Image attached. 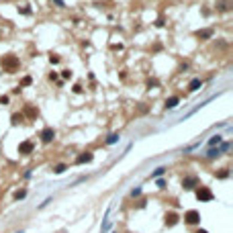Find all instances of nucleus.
<instances>
[{"instance_id":"14","label":"nucleus","mask_w":233,"mask_h":233,"mask_svg":"<svg viewBox=\"0 0 233 233\" xmlns=\"http://www.w3.org/2000/svg\"><path fill=\"white\" fill-rule=\"evenodd\" d=\"M21 121H23V115H19V113H16V115H12V125H19Z\"/></svg>"},{"instance_id":"3","label":"nucleus","mask_w":233,"mask_h":233,"mask_svg":"<svg viewBox=\"0 0 233 233\" xmlns=\"http://www.w3.org/2000/svg\"><path fill=\"white\" fill-rule=\"evenodd\" d=\"M184 221H186L188 225H196V223H200V213H198V211H186Z\"/></svg>"},{"instance_id":"26","label":"nucleus","mask_w":233,"mask_h":233,"mask_svg":"<svg viewBox=\"0 0 233 233\" xmlns=\"http://www.w3.org/2000/svg\"><path fill=\"white\" fill-rule=\"evenodd\" d=\"M194 233H209V231H205V229H196Z\"/></svg>"},{"instance_id":"16","label":"nucleus","mask_w":233,"mask_h":233,"mask_svg":"<svg viewBox=\"0 0 233 233\" xmlns=\"http://www.w3.org/2000/svg\"><path fill=\"white\" fill-rule=\"evenodd\" d=\"M25 113H27L29 116H37V115H39V113H37V108H31V106H29V108H27Z\"/></svg>"},{"instance_id":"21","label":"nucleus","mask_w":233,"mask_h":233,"mask_svg":"<svg viewBox=\"0 0 233 233\" xmlns=\"http://www.w3.org/2000/svg\"><path fill=\"white\" fill-rule=\"evenodd\" d=\"M0 105H8V96H0Z\"/></svg>"},{"instance_id":"11","label":"nucleus","mask_w":233,"mask_h":233,"mask_svg":"<svg viewBox=\"0 0 233 233\" xmlns=\"http://www.w3.org/2000/svg\"><path fill=\"white\" fill-rule=\"evenodd\" d=\"M200 84H202V82L198 80V78H194V80L188 84V90H192V92H194V90H198V88H200Z\"/></svg>"},{"instance_id":"20","label":"nucleus","mask_w":233,"mask_h":233,"mask_svg":"<svg viewBox=\"0 0 233 233\" xmlns=\"http://www.w3.org/2000/svg\"><path fill=\"white\" fill-rule=\"evenodd\" d=\"M141 194V188H135V190H131V196H139Z\"/></svg>"},{"instance_id":"1","label":"nucleus","mask_w":233,"mask_h":233,"mask_svg":"<svg viewBox=\"0 0 233 233\" xmlns=\"http://www.w3.org/2000/svg\"><path fill=\"white\" fill-rule=\"evenodd\" d=\"M0 63H2L4 72H8V74H12V72L19 70V58H16V55H12V53L4 55V58L0 59Z\"/></svg>"},{"instance_id":"2","label":"nucleus","mask_w":233,"mask_h":233,"mask_svg":"<svg viewBox=\"0 0 233 233\" xmlns=\"http://www.w3.org/2000/svg\"><path fill=\"white\" fill-rule=\"evenodd\" d=\"M196 198L198 200H202V202H209V200H213V192H211L207 186H200L196 190Z\"/></svg>"},{"instance_id":"12","label":"nucleus","mask_w":233,"mask_h":233,"mask_svg":"<svg viewBox=\"0 0 233 233\" xmlns=\"http://www.w3.org/2000/svg\"><path fill=\"white\" fill-rule=\"evenodd\" d=\"M229 4H231L229 0H221V2L217 4V8H219V10H227V8H229Z\"/></svg>"},{"instance_id":"7","label":"nucleus","mask_w":233,"mask_h":233,"mask_svg":"<svg viewBox=\"0 0 233 233\" xmlns=\"http://www.w3.org/2000/svg\"><path fill=\"white\" fill-rule=\"evenodd\" d=\"M78 164H88V162H92V153L90 152H86V153H82V155H78V160H76Z\"/></svg>"},{"instance_id":"25","label":"nucleus","mask_w":233,"mask_h":233,"mask_svg":"<svg viewBox=\"0 0 233 233\" xmlns=\"http://www.w3.org/2000/svg\"><path fill=\"white\" fill-rule=\"evenodd\" d=\"M49 59H51V63H58V61H59V58H58V55H51Z\"/></svg>"},{"instance_id":"18","label":"nucleus","mask_w":233,"mask_h":233,"mask_svg":"<svg viewBox=\"0 0 233 233\" xmlns=\"http://www.w3.org/2000/svg\"><path fill=\"white\" fill-rule=\"evenodd\" d=\"M164 170H166V168H158V170L153 172V178H158V176H162V174H164Z\"/></svg>"},{"instance_id":"5","label":"nucleus","mask_w":233,"mask_h":233,"mask_svg":"<svg viewBox=\"0 0 233 233\" xmlns=\"http://www.w3.org/2000/svg\"><path fill=\"white\" fill-rule=\"evenodd\" d=\"M33 143L31 141H23L21 145H19V153H23V155H29V153H33Z\"/></svg>"},{"instance_id":"22","label":"nucleus","mask_w":233,"mask_h":233,"mask_svg":"<svg viewBox=\"0 0 233 233\" xmlns=\"http://www.w3.org/2000/svg\"><path fill=\"white\" fill-rule=\"evenodd\" d=\"M21 84H23V86H29V84H31V78H29V76H27V78H23V82H21Z\"/></svg>"},{"instance_id":"8","label":"nucleus","mask_w":233,"mask_h":233,"mask_svg":"<svg viewBox=\"0 0 233 233\" xmlns=\"http://www.w3.org/2000/svg\"><path fill=\"white\" fill-rule=\"evenodd\" d=\"M194 184H196V178H194V176H188V178L182 180V186H184V188H192Z\"/></svg>"},{"instance_id":"24","label":"nucleus","mask_w":233,"mask_h":233,"mask_svg":"<svg viewBox=\"0 0 233 233\" xmlns=\"http://www.w3.org/2000/svg\"><path fill=\"white\" fill-rule=\"evenodd\" d=\"M116 139H119V135H111V137H108V143H115Z\"/></svg>"},{"instance_id":"13","label":"nucleus","mask_w":233,"mask_h":233,"mask_svg":"<svg viewBox=\"0 0 233 233\" xmlns=\"http://www.w3.org/2000/svg\"><path fill=\"white\" fill-rule=\"evenodd\" d=\"M27 196V190H16V192H14V198H16V200H21V198H25Z\"/></svg>"},{"instance_id":"19","label":"nucleus","mask_w":233,"mask_h":233,"mask_svg":"<svg viewBox=\"0 0 233 233\" xmlns=\"http://www.w3.org/2000/svg\"><path fill=\"white\" fill-rule=\"evenodd\" d=\"M207 155H209V158H215V155H219V149H211Z\"/></svg>"},{"instance_id":"23","label":"nucleus","mask_w":233,"mask_h":233,"mask_svg":"<svg viewBox=\"0 0 233 233\" xmlns=\"http://www.w3.org/2000/svg\"><path fill=\"white\" fill-rule=\"evenodd\" d=\"M61 76H63V78H72V72H70V70H63V74H61Z\"/></svg>"},{"instance_id":"6","label":"nucleus","mask_w":233,"mask_h":233,"mask_svg":"<svg viewBox=\"0 0 233 233\" xmlns=\"http://www.w3.org/2000/svg\"><path fill=\"white\" fill-rule=\"evenodd\" d=\"M176 223H178V215H176V213H168V215H166V225H168V227H174Z\"/></svg>"},{"instance_id":"4","label":"nucleus","mask_w":233,"mask_h":233,"mask_svg":"<svg viewBox=\"0 0 233 233\" xmlns=\"http://www.w3.org/2000/svg\"><path fill=\"white\" fill-rule=\"evenodd\" d=\"M53 137H55V131H53L51 127H45L43 131H41V141H43V143H51Z\"/></svg>"},{"instance_id":"17","label":"nucleus","mask_w":233,"mask_h":233,"mask_svg":"<svg viewBox=\"0 0 233 233\" xmlns=\"http://www.w3.org/2000/svg\"><path fill=\"white\" fill-rule=\"evenodd\" d=\"M209 143H211V145H215V143H221V135H215V137H213Z\"/></svg>"},{"instance_id":"9","label":"nucleus","mask_w":233,"mask_h":233,"mask_svg":"<svg viewBox=\"0 0 233 233\" xmlns=\"http://www.w3.org/2000/svg\"><path fill=\"white\" fill-rule=\"evenodd\" d=\"M178 102H180V98H178V96H170V98L166 100V108H174Z\"/></svg>"},{"instance_id":"10","label":"nucleus","mask_w":233,"mask_h":233,"mask_svg":"<svg viewBox=\"0 0 233 233\" xmlns=\"http://www.w3.org/2000/svg\"><path fill=\"white\" fill-rule=\"evenodd\" d=\"M196 37H200V39H209V37H213V29H205V31H198Z\"/></svg>"},{"instance_id":"15","label":"nucleus","mask_w":233,"mask_h":233,"mask_svg":"<svg viewBox=\"0 0 233 233\" xmlns=\"http://www.w3.org/2000/svg\"><path fill=\"white\" fill-rule=\"evenodd\" d=\"M55 174H61V172H66V164H59V166H55V170H53Z\"/></svg>"}]
</instances>
